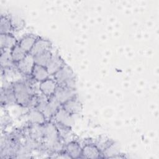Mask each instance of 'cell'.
<instances>
[{"label": "cell", "instance_id": "8fae6325", "mask_svg": "<svg viewBox=\"0 0 159 159\" xmlns=\"http://www.w3.org/2000/svg\"><path fill=\"white\" fill-rule=\"evenodd\" d=\"M61 107L70 114L76 116L81 112L83 106L78 95L76 94L63 104Z\"/></svg>", "mask_w": 159, "mask_h": 159}, {"label": "cell", "instance_id": "ba28073f", "mask_svg": "<svg viewBox=\"0 0 159 159\" xmlns=\"http://www.w3.org/2000/svg\"><path fill=\"white\" fill-rule=\"evenodd\" d=\"M52 48V43L49 40L39 36L29 53L34 57L38 54L50 51Z\"/></svg>", "mask_w": 159, "mask_h": 159}, {"label": "cell", "instance_id": "4fadbf2b", "mask_svg": "<svg viewBox=\"0 0 159 159\" xmlns=\"http://www.w3.org/2000/svg\"><path fill=\"white\" fill-rule=\"evenodd\" d=\"M65 65V63L61 57L57 53H53L50 61L46 66V68L50 76H53Z\"/></svg>", "mask_w": 159, "mask_h": 159}, {"label": "cell", "instance_id": "e0dca14e", "mask_svg": "<svg viewBox=\"0 0 159 159\" xmlns=\"http://www.w3.org/2000/svg\"><path fill=\"white\" fill-rule=\"evenodd\" d=\"M38 37L39 36L34 34H26L20 39L18 44L24 50L29 53Z\"/></svg>", "mask_w": 159, "mask_h": 159}, {"label": "cell", "instance_id": "2e32d148", "mask_svg": "<svg viewBox=\"0 0 159 159\" xmlns=\"http://www.w3.org/2000/svg\"><path fill=\"white\" fill-rule=\"evenodd\" d=\"M19 40L13 34H0V49L11 50L17 44Z\"/></svg>", "mask_w": 159, "mask_h": 159}, {"label": "cell", "instance_id": "6da1fadb", "mask_svg": "<svg viewBox=\"0 0 159 159\" xmlns=\"http://www.w3.org/2000/svg\"><path fill=\"white\" fill-rule=\"evenodd\" d=\"M37 83L32 77H24L23 79L17 80L12 82V86L16 98L17 105L29 108L33 97L39 94L34 89V83Z\"/></svg>", "mask_w": 159, "mask_h": 159}, {"label": "cell", "instance_id": "44dd1931", "mask_svg": "<svg viewBox=\"0 0 159 159\" xmlns=\"http://www.w3.org/2000/svg\"><path fill=\"white\" fill-rule=\"evenodd\" d=\"M28 53L24 50L19 44H17L11 50V55L12 59V61L15 64L19 62L23 58H24Z\"/></svg>", "mask_w": 159, "mask_h": 159}, {"label": "cell", "instance_id": "9c48e42d", "mask_svg": "<svg viewBox=\"0 0 159 159\" xmlns=\"http://www.w3.org/2000/svg\"><path fill=\"white\" fill-rule=\"evenodd\" d=\"M57 88L58 84L53 78H48L39 83V92L48 98L53 96Z\"/></svg>", "mask_w": 159, "mask_h": 159}, {"label": "cell", "instance_id": "d6986e66", "mask_svg": "<svg viewBox=\"0 0 159 159\" xmlns=\"http://www.w3.org/2000/svg\"><path fill=\"white\" fill-rule=\"evenodd\" d=\"M0 55V65L1 70H6L12 68L15 66V63L12 61L11 50H1Z\"/></svg>", "mask_w": 159, "mask_h": 159}, {"label": "cell", "instance_id": "ffe728a7", "mask_svg": "<svg viewBox=\"0 0 159 159\" xmlns=\"http://www.w3.org/2000/svg\"><path fill=\"white\" fill-rule=\"evenodd\" d=\"M14 30L9 15L1 14L0 17V34H13Z\"/></svg>", "mask_w": 159, "mask_h": 159}, {"label": "cell", "instance_id": "277c9868", "mask_svg": "<svg viewBox=\"0 0 159 159\" xmlns=\"http://www.w3.org/2000/svg\"><path fill=\"white\" fill-rule=\"evenodd\" d=\"M1 107L17 104L12 86V82L6 83L5 84H2L1 86Z\"/></svg>", "mask_w": 159, "mask_h": 159}, {"label": "cell", "instance_id": "9a60e30c", "mask_svg": "<svg viewBox=\"0 0 159 159\" xmlns=\"http://www.w3.org/2000/svg\"><path fill=\"white\" fill-rule=\"evenodd\" d=\"M119 145L114 140L111 142L102 151V158H123Z\"/></svg>", "mask_w": 159, "mask_h": 159}, {"label": "cell", "instance_id": "5b68a950", "mask_svg": "<svg viewBox=\"0 0 159 159\" xmlns=\"http://www.w3.org/2000/svg\"><path fill=\"white\" fill-rule=\"evenodd\" d=\"M34 65V57L30 53H28L24 58L15 64V66L18 73L24 77L31 76Z\"/></svg>", "mask_w": 159, "mask_h": 159}, {"label": "cell", "instance_id": "ac0fdd59", "mask_svg": "<svg viewBox=\"0 0 159 159\" xmlns=\"http://www.w3.org/2000/svg\"><path fill=\"white\" fill-rule=\"evenodd\" d=\"M50 75L45 66H40L35 64L32 74L31 77L38 83L47 80L50 78Z\"/></svg>", "mask_w": 159, "mask_h": 159}, {"label": "cell", "instance_id": "5bb4252c", "mask_svg": "<svg viewBox=\"0 0 159 159\" xmlns=\"http://www.w3.org/2000/svg\"><path fill=\"white\" fill-rule=\"evenodd\" d=\"M61 107L60 102L52 96L48 98V101L42 112L48 120H52L58 110Z\"/></svg>", "mask_w": 159, "mask_h": 159}, {"label": "cell", "instance_id": "603a6c76", "mask_svg": "<svg viewBox=\"0 0 159 159\" xmlns=\"http://www.w3.org/2000/svg\"><path fill=\"white\" fill-rule=\"evenodd\" d=\"M12 22V27L14 32V31H19L22 29L25 26V22L23 19L20 17L14 16V15H9Z\"/></svg>", "mask_w": 159, "mask_h": 159}, {"label": "cell", "instance_id": "30bf717a", "mask_svg": "<svg viewBox=\"0 0 159 159\" xmlns=\"http://www.w3.org/2000/svg\"><path fill=\"white\" fill-rule=\"evenodd\" d=\"M64 151L70 158H81L82 145L76 140H71L65 145Z\"/></svg>", "mask_w": 159, "mask_h": 159}, {"label": "cell", "instance_id": "7a4b0ae2", "mask_svg": "<svg viewBox=\"0 0 159 159\" xmlns=\"http://www.w3.org/2000/svg\"><path fill=\"white\" fill-rule=\"evenodd\" d=\"M52 76L58 86L76 88L75 73L68 65L65 64Z\"/></svg>", "mask_w": 159, "mask_h": 159}, {"label": "cell", "instance_id": "8992f818", "mask_svg": "<svg viewBox=\"0 0 159 159\" xmlns=\"http://www.w3.org/2000/svg\"><path fill=\"white\" fill-rule=\"evenodd\" d=\"M81 158H102V153L98 146L91 140H88L82 145Z\"/></svg>", "mask_w": 159, "mask_h": 159}, {"label": "cell", "instance_id": "7c38bea8", "mask_svg": "<svg viewBox=\"0 0 159 159\" xmlns=\"http://www.w3.org/2000/svg\"><path fill=\"white\" fill-rule=\"evenodd\" d=\"M27 123L43 125L48 120L43 113L36 107L29 109L26 114Z\"/></svg>", "mask_w": 159, "mask_h": 159}, {"label": "cell", "instance_id": "7402d4cb", "mask_svg": "<svg viewBox=\"0 0 159 159\" xmlns=\"http://www.w3.org/2000/svg\"><path fill=\"white\" fill-rule=\"evenodd\" d=\"M52 54L53 52L50 50L34 56L33 57L35 64L46 67L52 56Z\"/></svg>", "mask_w": 159, "mask_h": 159}, {"label": "cell", "instance_id": "3957f363", "mask_svg": "<svg viewBox=\"0 0 159 159\" xmlns=\"http://www.w3.org/2000/svg\"><path fill=\"white\" fill-rule=\"evenodd\" d=\"M53 120L57 125H62L71 129L75 124V116L66 111L61 107L53 117Z\"/></svg>", "mask_w": 159, "mask_h": 159}, {"label": "cell", "instance_id": "52a82bcc", "mask_svg": "<svg viewBox=\"0 0 159 159\" xmlns=\"http://www.w3.org/2000/svg\"><path fill=\"white\" fill-rule=\"evenodd\" d=\"M76 94H78L76 88L58 86V88L56 89L53 96L62 106L63 104H64L65 102H66Z\"/></svg>", "mask_w": 159, "mask_h": 159}]
</instances>
